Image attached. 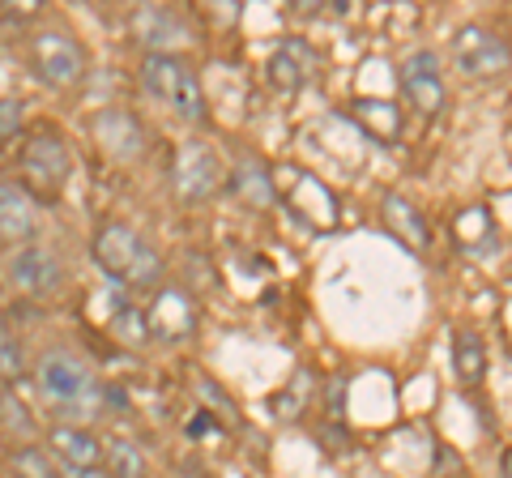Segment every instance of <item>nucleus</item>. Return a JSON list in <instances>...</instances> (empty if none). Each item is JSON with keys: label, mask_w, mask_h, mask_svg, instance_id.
Masks as SVG:
<instances>
[{"label": "nucleus", "mask_w": 512, "mask_h": 478, "mask_svg": "<svg viewBox=\"0 0 512 478\" xmlns=\"http://www.w3.org/2000/svg\"><path fill=\"white\" fill-rule=\"evenodd\" d=\"M94 261L116 286H133V291H154L163 282V261H158L154 244L128 222H103L94 231Z\"/></svg>", "instance_id": "f257e3e1"}, {"label": "nucleus", "mask_w": 512, "mask_h": 478, "mask_svg": "<svg viewBox=\"0 0 512 478\" xmlns=\"http://www.w3.org/2000/svg\"><path fill=\"white\" fill-rule=\"evenodd\" d=\"M35 385L47 397V406H56L64 414H94L103 406V380L69 350H47L35 363Z\"/></svg>", "instance_id": "f03ea898"}, {"label": "nucleus", "mask_w": 512, "mask_h": 478, "mask_svg": "<svg viewBox=\"0 0 512 478\" xmlns=\"http://www.w3.org/2000/svg\"><path fill=\"white\" fill-rule=\"evenodd\" d=\"M141 90H146L154 103H163L171 116H180L188 124L205 120V90L197 82V73H192V65L180 56L150 52L141 60Z\"/></svg>", "instance_id": "7ed1b4c3"}, {"label": "nucleus", "mask_w": 512, "mask_h": 478, "mask_svg": "<svg viewBox=\"0 0 512 478\" xmlns=\"http://www.w3.org/2000/svg\"><path fill=\"white\" fill-rule=\"evenodd\" d=\"M73 175V154L60 133H35L22 146V188L35 201H60Z\"/></svg>", "instance_id": "20e7f679"}, {"label": "nucleus", "mask_w": 512, "mask_h": 478, "mask_svg": "<svg viewBox=\"0 0 512 478\" xmlns=\"http://www.w3.org/2000/svg\"><path fill=\"white\" fill-rule=\"evenodd\" d=\"M453 60H457L461 73L474 77V82H491V77L512 69V47L500 30H491L483 22H466L453 35Z\"/></svg>", "instance_id": "39448f33"}, {"label": "nucleus", "mask_w": 512, "mask_h": 478, "mask_svg": "<svg viewBox=\"0 0 512 478\" xmlns=\"http://www.w3.org/2000/svg\"><path fill=\"white\" fill-rule=\"evenodd\" d=\"M30 65H35V73L47 86L69 90L86 77V52L77 47L73 35H64V30H43V35H35V43H30Z\"/></svg>", "instance_id": "423d86ee"}, {"label": "nucleus", "mask_w": 512, "mask_h": 478, "mask_svg": "<svg viewBox=\"0 0 512 478\" xmlns=\"http://www.w3.org/2000/svg\"><path fill=\"white\" fill-rule=\"evenodd\" d=\"M171 188L180 201H205L222 188V163L205 141H184L171 163Z\"/></svg>", "instance_id": "0eeeda50"}, {"label": "nucleus", "mask_w": 512, "mask_h": 478, "mask_svg": "<svg viewBox=\"0 0 512 478\" xmlns=\"http://www.w3.org/2000/svg\"><path fill=\"white\" fill-rule=\"evenodd\" d=\"M146 325L154 342H167V346L188 342L197 333V304L184 291H175V286H163L154 295V304L146 308Z\"/></svg>", "instance_id": "6e6552de"}, {"label": "nucleus", "mask_w": 512, "mask_h": 478, "mask_svg": "<svg viewBox=\"0 0 512 478\" xmlns=\"http://www.w3.org/2000/svg\"><path fill=\"white\" fill-rule=\"evenodd\" d=\"M397 82H402L406 103L419 111V116H436V111L444 107V77H440L436 52H410L402 60V73H397Z\"/></svg>", "instance_id": "1a4fd4ad"}, {"label": "nucleus", "mask_w": 512, "mask_h": 478, "mask_svg": "<svg viewBox=\"0 0 512 478\" xmlns=\"http://www.w3.org/2000/svg\"><path fill=\"white\" fill-rule=\"evenodd\" d=\"M47 449L64 470H103L107 461V444L86 423H56L47 432Z\"/></svg>", "instance_id": "9d476101"}, {"label": "nucleus", "mask_w": 512, "mask_h": 478, "mask_svg": "<svg viewBox=\"0 0 512 478\" xmlns=\"http://www.w3.org/2000/svg\"><path fill=\"white\" fill-rule=\"evenodd\" d=\"M9 278L26 295H52V291H60V282H64V265H60V257L52 248L26 244L9 265Z\"/></svg>", "instance_id": "9b49d317"}, {"label": "nucleus", "mask_w": 512, "mask_h": 478, "mask_svg": "<svg viewBox=\"0 0 512 478\" xmlns=\"http://www.w3.org/2000/svg\"><path fill=\"white\" fill-rule=\"evenodd\" d=\"M94 137H99L103 150L111 158H120V163H128V158H137L146 150V129L137 124V116H128L120 107H107L94 116Z\"/></svg>", "instance_id": "f8f14e48"}, {"label": "nucleus", "mask_w": 512, "mask_h": 478, "mask_svg": "<svg viewBox=\"0 0 512 478\" xmlns=\"http://www.w3.org/2000/svg\"><path fill=\"white\" fill-rule=\"evenodd\" d=\"M35 235H39V218L35 205H30V193L0 180V244H26Z\"/></svg>", "instance_id": "ddd939ff"}, {"label": "nucleus", "mask_w": 512, "mask_h": 478, "mask_svg": "<svg viewBox=\"0 0 512 478\" xmlns=\"http://www.w3.org/2000/svg\"><path fill=\"white\" fill-rule=\"evenodd\" d=\"M291 210L303 222H312V227H333V222H338V197H333L329 188L316 180V175H303L299 171L295 193H291Z\"/></svg>", "instance_id": "4468645a"}, {"label": "nucleus", "mask_w": 512, "mask_h": 478, "mask_svg": "<svg viewBox=\"0 0 512 478\" xmlns=\"http://www.w3.org/2000/svg\"><path fill=\"white\" fill-rule=\"evenodd\" d=\"M384 227H389L397 239H402L410 252H423L427 239H431L423 210H419L414 201H406V197H389V201H384Z\"/></svg>", "instance_id": "2eb2a0df"}, {"label": "nucleus", "mask_w": 512, "mask_h": 478, "mask_svg": "<svg viewBox=\"0 0 512 478\" xmlns=\"http://www.w3.org/2000/svg\"><path fill=\"white\" fill-rule=\"evenodd\" d=\"M453 368H457V380L466 389H478L487 376V346L478 338L474 329H457L453 333Z\"/></svg>", "instance_id": "dca6fc26"}, {"label": "nucleus", "mask_w": 512, "mask_h": 478, "mask_svg": "<svg viewBox=\"0 0 512 478\" xmlns=\"http://www.w3.org/2000/svg\"><path fill=\"white\" fill-rule=\"evenodd\" d=\"M303 82H308V47L286 43L269 56V86L282 94H295Z\"/></svg>", "instance_id": "f3484780"}, {"label": "nucleus", "mask_w": 512, "mask_h": 478, "mask_svg": "<svg viewBox=\"0 0 512 478\" xmlns=\"http://www.w3.org/2000/svg\"><path fill=\"white\" fill-rule=\"evenodd\" d=\"M355 120L376 141H397V133H402V111H397V103H384V99H359Z\"/></svg>", "instance_id": "a211bd4d"}, {"label": "nucleus", "mask_w": 512, "mask_h": 478, "mask_svg": "<svg viewBox=\"0 0 512 478\" xmlns=\"http://www.w3.org/2000/svg\"><path fill=\"white\" fill-rule=\"evenodd\" d=\"M231 188L239 197H244L248 205H256V210H265V205H274V184H269V175L261 163H239L235 175H231Z\"/></svg>", "instance_id": "6ab92c4d"}, {"label": "nucleus", "mask_w": 512, "mask_h": 478, "mask_svg": "<svg viewBox=\"0 0 512 478\" xmlns=\"http://www.w3.org/2000/svg\"><path fill=\"white\" fill-rule=\"evenodd\" d=\"M457 239L466 244L470 252H483L495 244V227H491V214L483 210V205H470V210H461L457 218Z\"/></svg>", "instance_id": "aec40b11"}, {"label": "nucleus", "mask_w": 512, "mask_h": 478, "mask_svg": "<svg viewBox=\"0 0 512 478\" xmlns=\"http://www.w3.org/2000/svg\"><path fill=\"white\" fill-rule=\"evenodd\" d=\"M26 376V350H22V338L9 329V321L0 316V380L13 385V380Z\"/></svg>", "instance_id": "412c9836"}, {"label": "nucleus", "mask_w": 512, "mask_h": 478, "mask_svg": "<svg viewBox=\"0 0 512 478\" xmlns=\"http://www.w3.org/2000/svg\"><path fill=\"white\" fill-rule=\"evenodd\" d=\"M103 470H107V478H141V474H146V461H141L137 444H128V440H111V444H107V461H103Z\"/></svg>", "instance_id": "4be33fe9"}, {"label": "nucleus", "mask_w": 512, "mask_h": 478, "mask_svg": "<svg viewBox=\"0 0 512 478\" xmlns=\"http://www.w3.org/2000/svg\"><path fill=\"white\" fill-rule=\"evenodd\" d=\"M111 329L124 333V342L128 346H141V342H150V325H146V312H137L128 299H120L116 304V316H111Z\"/></svg>", "instance_id": "5701e85b"}, {"label": "nucleus", "mask_w": 512, "mask_h": 478, "mask_svg": "<svg viewBox=\"0 0 512 478\" xmlns=\"http://www.w3.org/2000/svg\"><path fill=\"white\" fill-rule=\"evenodd\" d=\"M13 478H60V470L52 466V453L26 444V449L13 453Z\"/></svg>", "instance_id": "b1692460"}, {"label": "nucleus", "mask_w": 512, "mask_h": 478, "mask_svg": "<svg viewBox=\"0 0 512 478\" xmlns=\"http://www.w3.org/2000/svg\"><path fill=\"white\" fill-rule=\"evenodd\" d=\"M22 129V99H0V141L18 137Z\"/></svg>", "instance_id": "393cba45"}, {"label": "nucleus", "mask_w": 512, "mask_h": 478, "mask_svg": "<svg viewBox=\"0 0 512 478\" xmlns=\"http://www.w3.org/2000/svg\"><path fill=\"white\" fill-rule=\"evenodd\" d=\"M500 470H504V478H512V449L504 453V461H500Z\"/></svg>", "instance_id": "a878e982"}]
</instances>
